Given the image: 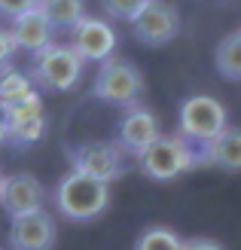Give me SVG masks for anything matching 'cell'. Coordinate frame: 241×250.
Returning a JSON list of instances; mask_svg holds the SVG:
<instances>
[{"mask_svg":"<svg viewBox=\"0 0 241 250\" xmlns=\"http://www.w3.org/2000/svg\"><path fill=\"white\" fill-rule=\"evenodd\" d=\"M226 128H229L226 107L211 95H189L180 104V110H177V131L198 149H205Z\"/></svg>","mask_w":241,"mask_h":250,"instance_id":"5b68a950","label":"cell"},{"mask_svg":"<svg viewBox=\"0 0 241 250\" xmlns=\"http://www.w3.org/2000/svg\"><path fill=\"white\" fill-rule=\"evenodd\" d=\"M37 95V85L28 73H22L16 67H6L0 70V104L3 107H16L22 101H28V98Z\"/></svg>","mask_w":241,"mask_h":250,"instance_id":"2e32d148","label":"cell"},{"mask_svg":"<svg viewBox=\"0 0 241 250\" xmlns=\"http://www.w3.org/2000/svg\"><path fill=\"white\" fill-rule=\"evenodd\" d=\"M55 31H73L86 19V0H40L37 6Z\"/></svg>","mask_w":241,"mask_h":250,"instance_id":"9a60e30c","label":"cell"},{"mask_svg":"<svg viewBox=\"0 0 241 250\" xmlns=\"http://www.w3.org/2000/svg\"><path fill=\"white\" fill-rule=\"evenodd\" d=\"M16 52H19V46H16V40H12V31L9 28H0V70L12 67L9 61H12Z\"/></svg>","mask_w":241,"mask_h":250,"instance_id":"44dd1931","label":"cell"},{"mask_svg":"<svg viewBox=\"0 0 241 250\" xmlns=\"http://www.w3.org/2000/svg\"><path fill=\"white\" fill-rule=\"evenodd\" d=\"M147 0H101V9H104L107 19H116V21H131L137 12L144 9Z\"/></svg>","mask_w":241,"mask_h":250,"instance_id":"d6986e66","label":"cell"},{"mask_svg":"<svg viewBox=\"0 0 241 250\" xmlns=\"http://www.w3.org/2000/svg\"><path fill=\"white\" fill-rule=\"evenodd\" d=\"M214 61H217L220 77L232 80V83H241V28L232 31V34H226L220 40Z\"/></svg>","mask_w":241,"mask_h":250,"instance_id":"e0dca14e","label":"cell"},{"mask_svg":"<svg viewBox=\"0 0 241 250\" xmlns=\"http://www.w3.org/2000/svg\"><path fill=\"white\" fill-rule=\"evenodd\" d=\"M83 67H86V61L73 52L67 43H52V46H46L43 52L31 55L28 77L34 80L37 89L67 92L83 80Z\"/></svg>","mask_w":241,"mask_h":250,"instance_id":"3957f363","label":"cell"},{"mask_svg":"<svg viewBox=\"0 0 241 250\" xmlns=\"http://www.w3.org/2000/svg\"><path fill=\"white\" fill-rule=\"evenodd\" d=\"M201 162H211L223 171H241V128H226L220 137L201 149Z\"/></svg>","mask_w":241,"mask_h":250,"instance_id":"5bb4252c","label":"cell"},{"mask_svg":"<svg viewBox=\"0 0 241 250\" xmlns=\"http://www.w3.org/2000/svg\"><path fill=\"white\" fill-rule=\"evenodd\" d=\"M122 156L125 149L116 141H83L77 146H70V168L88 174L101 183H113L122 177Z\"/></svg>","mask_w":241,"mask_h":250,"instance_id":"8992f818","label":"cell"},{"mask_svg":"<svg viewBox=\"0 0 241 250\" xmlns=\"http://www.w3.org/2000/svg\"><path fill=\"white\" fill-rule=\"evenodd\" d=\"M52 202H55L58 214L70 223L98 220L110 208V183H101L95 177H88V174H80V171L70 168L55 183Z\"/></svg>","mask_w":241,"mask_h":250,"instance_id":"6da1fadb","label":"cell"},{"mask_svg":"<svg viewBox=\"0 0 241 250\" xmlns=\"http://www.w3.org/2000/svg\"><path fill=\"white\" fill-rule=\"evenodd\" d=\"M37 6H40V0H0V19H6L12 24L16 19L34 12Z\"/></svg>","mask_w":241,"mask_h":250,"instance_id":"ffe728a7","label":"cell"},{"mask_svg":"<svg viewBox=\"0 0 241 250\" xmlns=\"http://www.w3.org/2000/svg\"><path fill=\"white\" fill-rule=\"evenodd\" d=\"M116 28L110 24V19L104 16H86L77 28L70 31V49L77 52L83 61H95V64H104L107 58H113L116 52Z\"/></svg>","mask_w":241,"mask_h":250,"instance_id":"ba28073f","label":"cell"},{"mask_svg":"<svg viewBox=\"0 0 241 250\" xmlns=\"http://www.w3.org/2000/svg\"><path fill=\"white\" fill-rule=\"evenodd\" d=\"M55 217L49 210H34V214L16 217L9 223V247L12 250H52L55 247Z\"/></svg>","mask_w":241,"mask_h":250,"instance_id":"30bf717a","label":"cell"},{"mask_svg":"<svg viewBox=\"0 0 241 250\" xmlns=\"http://www.w3.org/2000/svg\"><path fill=\"white\" fill-rule=\"evenodd\" d=\"M9 141V113H6V107L0 104V144H6Z\"/></svg>","mask_w":241,"mask_h":250,"instance_id":"603a6c76","label":"cell"},{"mask_svg":"<svg viewBox=\"0 0 241 250\" xmlns=\"http://www.w3.org/2000/svg\"><path fill=\"white\" fill-rule=\"evenodd\" d=\"M147 89L144 73L137 70V64H131L129 58H107L104 64H98V77L92 92L98 101L113 104V107H137L141 104V95Z\"/></svg>","mask_w":241,"mask_h":250,"instance_id":"277c9868","label":"cell"},{"mask_svg":"<svg viewBox=\"0 0 241 250\" xmlns=\"http://www.w3.org/2000/svg\"><path fill=\"white\" fill-rule=\"evenodd\" d=\"M9 31H12V40H16V46L24 49V52H31V55L43 52L46 46L55 43V28L46 21V16H43L40 9H34V12H28V16L16 19Z\"/></svg>","mask_w":241,"mask_h":250,"instance_id":"4fadbf2b","label":"cell"},{"mask_svg":"<svg viewBox=\"0 0 241 250\" xmlns=\"http://www.w3.org/2000/svg\"><path fill=\"white\" fill-rule=\"evenodd\" d=\"M9 113V141L19 146H31L46 131V113H43V98L34 95L16 107H6Z\"/></svg>","mask_w":241,"mask_h":250,"instance_id":"7c38bea8","label":"cell"},{"mask_svg":"<svg viewBox=\"0 0 241 250\" xmlns=\"http://www.w3.org/2000/svg\"><path fill=\"white\" fill-rule=\"evenodd\" d=\"M196 165H201V149L193 146L180 131L171 134H159L141 156H137V168L141 174H147L150 180H174L180 174L193 171Z\"/></svg>","mask_w":241,"mask_h":250,"instance_id":"7a4b0ae2","label":"cell"},{"mask_svg":"<svg viewBox=\"0 0 241 250\" xmlns=\"http://www.w3.org/2000/svg\"><path fill=\"white\" fill-rule=\"evenodd\" d=\"M0 183H3V174H0Z\"/></svg>","mask_w":241,"mask_h":250,"instance_id":"cb8c5ba5","label":"cell"},{"mask_svg":"<svg viewBox=\"0 0 241 250\" xmlns=\"http://www.w3.org/2000/svg\"><path fill=\"white\" fill-rule=\"evenodd\" d=\"M134 250H183V238L168 226H150L141 232Z\"/></svg>","mask_w":241,"mask_h":250,"instance_id":"ac0fdd59","label":"cell"},{"mask_svg":"<svg viewBox=\"0 0 241 250\" xmlns=\"http://www.w3.org/2000/svg\"><path fill=\"white\" fill-rule=\"evenodd\" d=\"M162 134V125H159V116L153 113L150 107L137 104V107H129L119 119V137L116 144L125 149V153H131L134 159L144 153V149L156 141Z\"/></svg>","mask_w":241,"mask_h":250,"instance_id":"8fae6325","label":"cell"},{"mask_svg":"<svg viewBox=\"0 0 241 250\" xmlns=\"http://www.w3.org/2000/svg\"><path fill=\"white\" fill-rule=\"evenodd\" d=\"M183 250H226V247L214 238H189L183 241Z\"/></svg>","mask_w":241,"mask_h":250,"instance_id":"7402d4cb","label":"cell"},{"mask_svg":"<svg viewBox=\"0 0 241 250\" xmlns=\"http://www.w3.org/2000/svg\"><path fill=\"white\" fill-rule=\"evenodd\" d=\"M137 43L144 46H165L180 34V12L168 0H147L144 9L129 21Z\"/></svg>","mask_w":241,"mask_h":250,"instance_id":"52a82bcc","label":"cell"},{"mask_svg":"<svg viewBox=\"0 0 241 250\" xmlns=\"http://www.w3.org/2000/svg\"><path fill=\"white\" fill-rule=\"evenodd\" d=\"M0 208L9 214V220L34 214V210H46V186L28 171L6 174L0 183Z\"/></svg>","mask_w":241,"mask_h":250,"instance_id":"9c48e42d","label":"cell"}]
</instances>
